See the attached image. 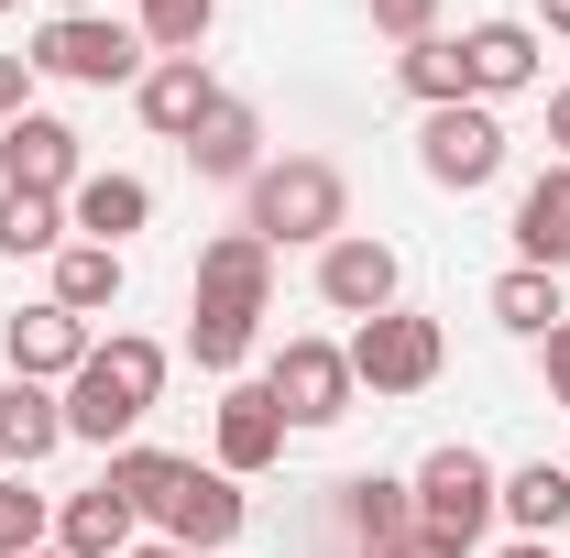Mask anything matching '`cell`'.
<instances>
[{
	"label": "cell",
	"mask_w": 570,
	"mask_h": 558,
	"mask_svg": "<svg viewBox=\"0 0 570 558\" xmlns=\"http://www.w3.org/2000/svg\"><path fill=\"white\" fill-rule=\"evenodd\" d=\"M264 307H275V252H264L253 230H219L209 252H198V318H187L198 372H242V350H253V329H264Z\"/></svg>",
	"instance_id": "cell-1"
},
{
	"label": "cell",
	"mask_w": 570,
	"mask_h": 558,
	"mask_svg": "<svg viewBox=\"0 0 570 558\" xmlns=\"http://www.w3.org/2000/svg\"><path fill=\"white\" fill-rule=\"evenodd\" d=\"M154 395H165V350L154 340H99L88 361L67 372V438H132L154 417Z\"/></svg>",
	"instance_id": "cell-2"
},
{
	"label": "cell",
	"mask_w": 570,
	"mask_h": 558,
	"mask_svg": "<svg viewBox=\"0 0 570 558\" xmlns=\"http://www.w3.org/2000/svg\"><path fill=\"white\" fill-rule=\"evenodd\" d=\"M242 230L264 241V252H285V241H341L352 230V187H341V165H318V153H285V165H264L253 176V209H242Z\"/></svg>",
	"instance_id": "cell-3"
},
{
	"label": "cell",
	"mask_w": 570,
	"mask_h": 558,
	"mask_svg": "<svg viewBox=\"0 0 570 558\" xmlns=\"http://www.w3.org/2000/svg\"><path fill=\"white\" fill-rule=\"evenodd\" d=\"M406 492H417V526H428V537H450V548H472V537L504 515V471L483 460V449H461V438H450V449H428Z\"/></svg>",
	"instance_id": "cell-4"
},
{
	"label": "cell",
	"mask_w": 570,
	"mask_h": 558,
	"mask_svg": "<svg viewBox=\"0 0 570 558\" xmlns=\"http://www.w3.org/2000/svg\"><path fill=\"white\" fill-rule=\"evenodd\" d=\"M33 67L77 77V88H142V33L110 22V11H56V22L33 33Z\"/></svg>",
	"instance_id": "cell-5"
},
{
	"label": "cell",
	"mask_w": 570,
	"mask_h": 558,
	"mask_svg": "<svg viewBox=\"0 0 570 558\" xmlns=\"http://www.w3.org/2000/svg\"><path fill=\"white\" fill-rule=\"evenodd\" d=\"M439 361H450L439 318L384 307V318H362V329H352V383H373V395H428V383H439Z\"/></svg>",
	"instance_id": "cell-6"
},
{
	"label": "cell",
	"mask_w": 570,
	"mask_h": 558,
	"mask_svg": "<svg viewBox=\"0 0 570 558\" xmlns=\"http://www.w3.org/2000/svg\"><path fill=\"white\" fill-rule=\"evenodd\" d=\"M417 165H428V187H494L504 176V121L483 110V99H450V110H428V132H417Z\"/></svg>",
	"instance_id": "cell-7"
},
{
	"label": "cell",
	"mask_w": 570,
	"mask_h": 558,
	"mask_svg": "<svg viewBox=\"0 0 570 558\" xmlns=\"http://www.w3.org/2000/svg\"><path fill=\"white\" fill-rule=\"evenodd\" d=\"M264 395L285 406V427H330V417H352V350H330V340H285L275 350V372H264Z\"/></svg>",
	"instance_id": "cell-8"
},
{
	"label": "cell",
	"mask_w": 570,
	"mask_h": 558,
	"mask_svg": "<svg viewBox=\"0 0 570 558\" xmlns=\"http://www.w3.org/2000/svg\"><path fill=\"white\" fill-rule=\"evenodd\" d=\"M0 187H22V198H77V132L56 110L0 121Z\"/></svg>",
	"instance_id": "cell-9"
},
{
	"label": "cell",
	"mask_w": 570,
	"mask_h": 558,
	"mask_svg": "<svg viewBox=\"0 0 570 558\" xmlns=\"http://www.w3.org/2000/svg\"><path fill=\"white\" fill-rule=\"evenodd\" d=\"M154 515H165V548L209 558V548H230V537H242V482H230V471H198V460H187V471H176V492H165Z\"/></svg>",
	"instance_id": "cell-10"
},
{
	"label": "cell",
	"mask_w": 570,
	"mask_h": 558,
	"mask_svg": "<svg viewBox=\"0 0 570 558\" xmlns=\"http://www.w3.org/2000/svg\"><path fill=\"white\" fill-rule=\"evenodd\" d=\"M318 307H341V318H384V307H395V252H384L373 230H341V241L318 252Z\"/></svg>",
	"instance_id": "cell-11"
},
{
	"label": "cell",
	"mask_w": 570,
	"mask_h": 558,
	"mask_svg": "<svg viewBox=\"0 0 570 558\" xmlns=\"http://www.w3.org/2000/svg\"><path fill=\"white\" fill-rule=\"evenodd\" d=\"M275 460H285V406L264 383H230V395H219V471L253 482V471H275Z\"/></svg>",
	"instance_id": "cell-12"
},
{
	"label": "cell",
	"mask_w": 570,
	"mask_h": 558,
	"mask_svg": "<svg viewBox=\"0 0 570 558\" xmlns=\"http://www.w3.org/2000/svg\"><path fill=\"white\" fill-rule=\"evenodd\" d=\"M132 99H142V121H154V132H165V142H187V132H198V121H209V110H219V77L198 67V56H154Z\"/></svg>",
	"instance_id": "cell-13"
},
{
	"label": "cell",
	"mask_w": 570,
	"mask_h": 558,
	"mask_svg": "<svg viewBox=\"0 0 570 558\" xmlns=\"http://www.w3.org/2000/svg\"><path fill=\"white\" fill-rule=\"evenodd\" d=\"M88 350H99V340H88V318H67L56 296L11 318V372H22V383H56V372H77V361H88Z\"/></svg>",
	"instance_id": "cell-14"
},
{
	"label": "cell",
	"mask_w": 570,
	"mask_h": 558,
	"mask_svg": "<svg viewBox=\"0 0 570 558\" xmlns=\"http://www.w3.org/2000/svg\"><path fill=\"white\" fill-rule=\"evenodd\" d=\"M461 77H472V99H515L538 77V33L527 22H472L461 33Z\"/></svg>",
	"instance_id": "cell-15"
},
{
	"label": "cell",
	"mask_w": 570,
	"mask_h": 558,
	"mask_svg": "<svg viewBox=\"0 0 570 558\" xmlns=\"http://www.w3.org/2000/svg\"><path fill=\"white\" fill-rule=\"evenodd\" d=\"M56 438H67V406H56L45 383H22V372H11V383H0V471H33Z\"/></svg>",
	"instance_id": "cell-16"
},
{
	"label": "cell",
	"mask_w": 570,
	"mask_h": 558,
	"mask_svg": "<svg viewBox=\"0 0 570 558\" xmlns=\"http://www.w3.org/2000/svg\"><path fill=\"white\" fill-rule=\"evenodd\" d=\"M187 165H198V176H242V187H253V176H264V121H253L242 99H219L209 121L187 132Z\"/></svg>",
	"instance_id": "cell-17"
},
{
	"label": "cell",
	"mask_w": 570,
	"mask_h": 558,
	"mask_svg": "<svg viewBox=\"0 0 570 558\" xmlns=\"http://www.w3.org/2000/svg\"><path fill=\"white\" fill-rule=\"evenodd\" d=\"M515 252H527L538 275H560V263H570V165H549V176L515 198Z\"/></svg>",
	"instance_id": "cell-18"
},
{
	"label": "cell",
	"mask_w": 570,
	"mask_h": 558,
	"mask_svg": "<svg viewBox=\"0 0 570 558\" xmlns=\"http://www.w3.org/2000/svg\"><path fill=\"white\" fill-rule=\"evenodd\" d=\"M56 548L67 558H132V504H121L110 482H88L67 515H56Z\"/></svg>",
	"instance_id": "cell-19"
},
{
	"label": "cell",
	"mask_w": 570,
	"mask_h": 558,
	"mask_svg": "<svg viewBox=\"0 0 570 558\" xmlns=\"http://www.w3.org/2000/svg\"><path fill=\"white\" fill-rule=\"evenodd\" d=\"M67 219L88 230V241H110V252H121V230H142V219H154V198H142V176H77Z\"/></svg>",
	"instance_id": "cell-20"
},
{
	"label": "cell",
	"mask_w": 570,
	"mask_h": 558,
	"mask_svg": "<svg viewBox=\"0 0 570 558\" xmlns=\"http://www.w3.org/2000/svg\"><path fill=\"white\" fill-rule=\"evenodd\" d=\"M56 307H67V318L121 307V252H110V241H67V252H56Z\"/></svg>",
	"instance_id": "cell-21"
},
{
	"label": "cell",
	"mask_w": 570,
	"mask_h": 558,
	"mask_svg": "<svg viewBox=\"0 0 570 558\" xmlns=\"http://www.w3.org/2000/svg\"><path fill=\"white\" fill-rule=\"evenodd\" d=\"M504 515H515L527 537H560V526H570V460H527V471H504Z\"/></svg>",
	"instance_id": "cell-22"
},
{
	"label": "cell",
	"mask_w": 570,
	"mask_h": 558,
	"mask_svg": "<svg viewBox=\"0 0 570 558\" xmlns=\"http://www.w3.org/2000/svg\"><path fill=\"white\" fill-rule=\"evenodd\" d=\"M494 318L515 329V340H549L570 307H560V275H538V263H515V275L494 285Z\"/></svg>",
	"instance_id": "cell-23"
},
{
	"label": "cell",
	"mask_w": 570,
	"mask_h": 558,
	"mask_svg": "<svg viewBox=\"0 0 570 558\" xmlns=\"http://www.w3.org/2000/svg\"><path fill=\"white\" fill-rule=\"evenodd\" d=\"M341 492H352L362 548H395V537H417V492H406V482H341Z\"/></svg>",
	"instance_id": "cell-24"
},
{
	"label": "cell",
	"mask_w": 570,
	"mask_h": 558,
	"mask_svg": "<svg viewBox=\"0 0 570 558\" xmlns=\"http://www.w3.org/2000/svg\"><path fill=\"white\" fill-rule=\"evenodd\" d=\"M176 471H187V460H176V449H110V471H99V482L121 492V504H132V515H154V504H165V492H176Z\"/></svg>",
	"instance_id": "cell-25"
},
{
	"label": "cell",
	"mask_w": 570,
	"mask_h": 558,
	"mask_svg": "<svg viewBox=\"0 0 570 558\" xmlns=\"http://www.w3.org/2000/svg\"><path fill=\"white\" fill-rule=\"evenodd\" d=\"M0 252H67V209H56V198L0 187Z\"/></svg>",
	"instance_id": "cell-26"
},
{
	"label": "cell",
	"mask_w": 570,
	"mask_h": 558,
	"mask_svg": "<svg viewBox=\"0 0 570 558\" xmlns=\"http://www.w3.org/2000/svg\"><path fill=\"white\" fill-rule=\"evenodd\" d=\"M395 77L417 88L428 110H450V99H472V77H461V44H439V33H428V44H406V56H395Z\"/></svg>",
	"instance_id": "cell-27"
},
{
	"label": "cell",
	"mask_w": 570,
	"mask_h": 558,
	"mask_svg": "<svg viewBox=\"0 0 570 558\" xmlns=\"http://www.w3.org/2000/svg\"><path fill=\"white\" fill-rule=\"evenodd\" d=\"M142 11V44H165V56H198L219 22V0H132Z\"/></svg>",
	"instance_id": "cell-28"
},
{
	"label": "cell",
	"mask_w": 570,
	"mask_h": 558,
	"mask_svg": "<svg viewBox=\"0 0 570 558\" xmlns=\"http://www.w3.org/2000/svg\"><path fill=\"white\" fill-rule=\"evenodd\" d=\"M22 548H45V492L0 482V558H22Z\"/></svg>",
	"instance_id": "cell-29"
},
{
	"label": "cell",
	"mask_w": 570,
	"mask_h": 558,
	"mask_svg": "<svg viewBox=\"0 0 570 558\" xmlns=\"http://www.w3.org/2000/svg\"><path fill=\"white\" fill-rule=\"evenodd\" d=\"M373 22H384L395 44H428V33H439V0H373Z\"/></svg>",
	"instance_id": "cell-30"
},
{
	"label": "cell",
	"mask_w": 570,
	"mask_h": 558,
	"mask_svg": "<svg viewBox=\"0 0 570 558\" xmlns=\"http://www.w3.org/2000/svg\"><path fill=\"white\" fill-rule=\"evenodd\" d=\"M22 88H33V56H0V121H22Z\"/></svg>",
	"instance_id": "cell-31"
},
{
	"label": "cell",
	"mask_w": 570,
	"mask_h": 558,
	"mask_svg": "<svg viewBox=\"0 0 570 558\" xmlns=\"http://www.w3.org/2000/svg\"><path fill=\"white\" fill-rule=\"evenodd\" d=\"M549 406H570V318L549 329Z\"/></svg>",
	"instance_id": "cell-32"
},
{
	"label": "cell",
	"mask_w": 570,
	"mask_h": 558,
	"mask_svg": "<svg viewBox=\"0 0 570 558\" xmlns=\"http://www.w3.org/2000/svg\"><path fill=\"white\" fill-rule=\"evenodd\" d=\"M373 558H472V548H450V537H428V526H417V537H395V548H373Z\"/></svg>",
	"instance_id": "cell-33"
},
{
	"label": "cell",
	"mask_w": 570,
	"mask_h": 558,
	"mask_svg": "<svg viewBox=\"0 0 570 558\" xmlns=\"http://www.w3.org/2000/svg\"><path fill=\"white\" fill-rule=\"evenodd\" d=\"M549 142H560V153H570V88H560V99H549Z\"/></svg>",
	"instance_id": "cell-34"
},
{
	"label": "cell",
	"mask_w": 570,
	"mask_h": 558,
	"mask_svg": "<svg viewBox=\"0 0 570 558\" xmlns=\"http://www.w3.org/2000/svg\"><path fill=\"white\" fill-rule=\"evenodd\" d=\"M538 11H549V33H570V0H538Z\"/></svg>",
	"instance_id": "cell-35"
},
{
	"label": "cell",
	"mask_w": 570,
	"mask_h": 558,
	"mask_svg": "<svg viewBox=\"0 0 570 558\" xmlns=\"http://www.w3.org/2000/svg\"><path fill=\"white\" fill-rule=\"evenodd\" d=\"M504 558H549V537H515V548H504Z\"/></svg>",
	"instance_id": "cell-36"
},
{
	"label": "cell",
	"mask_w": 570,
	"mask_h": 558,
	"mask_svg": "<svg viewBox=\"0 0 570 558\" xmlns=\"http://www.w3.org/2000/svg\"><path fill=\"white\" fill-rule=\"evenodd\" d=\"M132 558H187V548H132Z\"/></svg>",
	"instance_id": "cell-37"
},
{
	"label": "cell",
	"mask_w": 570,
	"mask_h": 558,
	"mask_svg": "<svg viewBox=\"0 0 570 558\" xmlns=\"http://www.w3.org/2000/svg\"><path fill=\"white\" fill-rule=\"evenodd\" d=\"M56 11H99V0H56Z\"/></svg>",
	"instance_id": "cell-38"
},
{
	"label": "cell",
	"mask_w": 570,
	"mask_h": 558,
	"mask_svg": "<svg viewBox=\"0 0 570 558\" xmlns=\"http://www.w3.org/2000/svg\"><path fill=\"white\" fill-rule=\"evenodd\" d=\"M22 558H67V548H22Z\"/></svg>",
	"instance_id": "cell-39"
},
{
	"label": "cell",
	"mask_w": 570,
	"mask_h": 558,
	"mask_svg": "<svg viewBox=\"0 0 570 558\" xmlns=\"http://www.w3.org/2000/svg\"><path fill=\"white\" fill-rule=\"evenodd\" d=\"M0 11H11V0H0Z\"/></svg>",
	"instance_id": "cell-40"
}]
</instances>
